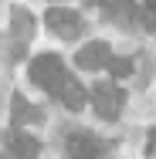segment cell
<instances>
[{"instance_id":"52a82bcc","label":"cell","mask_w":156,"mask_h":159,"mask_svg":"<svg viewBox=\"0 0 156 159\" xmlns=\"http://www.w3.org/2000/svg\"><path fill=\"white\" fill-rule=\"evenodd\" d=\"M58 98L64 102V108H71V112H82V108H85V88H82L75 78H68V81L61 85Z\"/></svg>"},{"instance_id":"9c48e42d","label":"cell","mask_w":156,"mask_h":159,"mask_svg":"<svg viewBox=\"0 0 156 159\" xmlns=\"http://www.w3.org/2000/svg\"><path fill=\"white\" fill-rule=\"evenodd\" d=\"M109 71H112L116 81H122V78L132 75V61H129V58H112V61H109Z\"/></svg>"},{"instance_id":"277c9868","label":"cell","mask_w":156,"mask_h":159,"mask_svg":"<svg viewBox=\"0 0 156 159\" xmlns=\"http://www.w3.org/2000/svg\"><path fill=\"white\" fill-rule=\"evenodd\" d=\"M116 54H112V48L105 44V41H92V44H85L78 54H75V64L82 68V71H102V68H109Z\"/></svg>"},{"instance_id":"5b68a950","label":"cell","mask_w":156,"mask_h":159,"mask_svg":"<svg viewBox=\"0 0 156 159\" xmlns=\"http://www.w3.org/2000/svg\"><path fill=\"white\" fill-rule=\"evenodd\" d=\"M68 156L71 159H102V142L95 139L92 132L78 129L68 135Z\"/></svg>"},{"instance_id":"3957f363","label":"cell","mask_w":156,"mask_h":159,"mask_svg":"<svg viewBox=\"0 0 156 159\" xmlns=\"http://www.w3.org/2000/svg\"><path fill=\"white\" fill-rule=\"evenodd\" d=\"M44 24L58 34V37H68V41L78 37V31H82V17H78L75 10H68V7H51V10L44 14Z\"/></svg>"},{"instance_id":"7a4b0ae2","label":"cell","mask_w":156,"mask_h":159,"mask_svg":"<svg viewBox=\"0 0 156 159\" xmlns=\"http://www.w3.org/2000/svg\"><path fill=\"white\" fill-rule=\"evenodd\" d=\"M122 88L116 85V81H95V88H92V105H95V112L105 119V122H116L119 119V108H122Z\"/></svg>"},{"instance_id":"6da1fadb","label":"cell","mask_w":156,"mask_h":159,"mask_svg":"<svg viewBox=\"0 0 156 159\" xmlns=\"http://www.w3.org/2000/svg\"><path fill=\"white\" fill-rule=\"evenodd\" d=\"M31 81L37 88H44V92H51V95H58L61 92V85L68 81V71H64V61L58 54H51V51H44V54H37L31 61Z\"/></svg>"},{"instance_id":"7c38bea8","label":"cell","mask_w":156,"mask_h":159,"mask_svg":"<svg viewBox=\"0 0 156 159\" xmlns=\"http://www.w3.org/2000/svg\"><path fill=\"white\" fill-rule=\"evenodd\" d=\"M92 3H98V7H105V10H109V7H112V3H119V0H92Z\"/></svg>"},{"instance_id":"4fadbf2b","label":"cell","mask_w":156,"mask_h":159,"mask_svg":"<svg viewBox=\"0 0 156 159\" xmlns=\"http://www.w3.org/2000/svg\"><path fill=\"white\" fill-rule=\"evenodd\" d=\"M0 159H14V156H10V152H0Z\"/></svg>"},{"instance_id":"8fae6325","label":"cell","mask_w":156,"mask_h":159,"mask_svg":"<svg viewBox=\"0 0 156 159\" xmlns=\"http://www.w3.org/2000/svg\"><path fill=\"white\" fill-rule=\"evenodd\" d=\"M153 149H156V129H149V139H146V152L153 156Z\"/></svg>"},{"instance_id":"ba28073f","label":"cell","mask_w":156,"mask_h":159,"mask_svg":"<svg viewBox=\"0 0 156 159\" xmlns=\"http://www.w3.org/2000/svg\"><path fill=\"white\" fill-rule=\"evenodd\" d=\"M10 115H14L17 125H24V122H41V119H44V115H41L24 95H14V102H10Z\"/></svg>"},{"instance_id":"30bf717a","label":"cell","mask_w":156,"mask_h":159,"mask_svg":"<svg viewBox=\"0 0 156 159\" xmlns=\"http://www.w3.org/2000/svg\"><path fill=\"white\" fill-rule=\"evenodd\" d=\"M143 27L156 31V0H146V7H143Z\"/></svg>"},{"instance_id":"8992f818","label":"cell","mask_w":156,"mask_h":159,"mask_svg":"<svg viewBox=\"0 0 156 159\" xmlns=\"http://www.w3.org/2000/svg\"><path fill=\"white\" fill-rule=\"evenodd\" d=\"M3 142H7V149H10L14 159H37V152H41V142L34 135H27V132H21V129L17 132H7Z\"/></svg>"}]
</instances>
